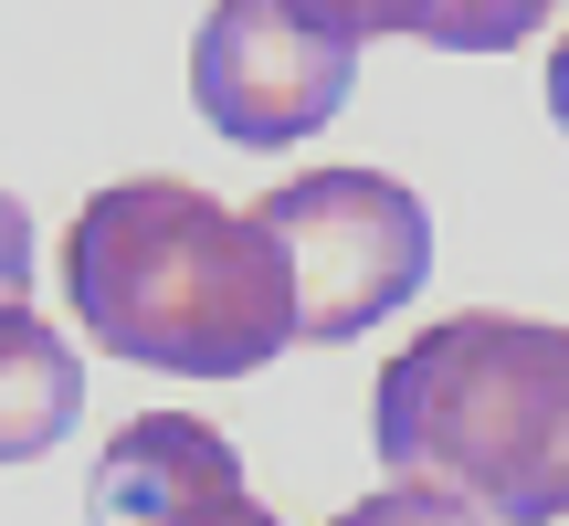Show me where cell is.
Wrapping results in <instances>:
<instances>
[{"label": "cell", "instance_id": "cell-1", "mask_svg": "<svg viewBox=\"0 0 569 526\" xmlns=\"http://www.w3.org/2000/svg\"><path fill=\"white\" fill-rule=\"evenodd\" d=\"M63 305L106 358L159 380H253L296 337V284L253 211L190 180H117L63 232Z\"/></svg>", "mask_w": 569, "mask_h": 526}, {"label": "cell", "instance_id": "cell-2", "mask_svg": "<svg viewBox=\"0 0 569 526\" xmlns=\"http://www.w3.org/2000/svg\"><path fill=\"white\" fill-rule=\"evenodd\" d=\"M369 443L401 485L465 495L486 526L569 516V326L443 316L380 368Z\"/></svg>", "mask_w": 569, "mask_h": 526}, {"label": "cell", "instance_id": "cell-3", "mask_svg": "<svg viewBox=\"0 0 569 526\" xmlns=\"http://www.w3.org/2000/svg\"><path fill=\"white\" fill-rule=\"evenodd\" d=\"M253 222L274 232L284 284H296V337L338 347L369 337L390 305L422 295L432 274V211L380 169H296L284 190L253 201Z\"/></svg>", "mask_w": 569, "mask_h": 526}, {"label": "cell", "instance_id": "cell-4", "mask_svg": "<svg viewBox=\"0 0 569 526\" xmlns=\"http://www.w3.org/2000/svg\"><path fill=\"white\" fill-rule=\"evenodd\" d=\"M359 42L317 32L284 0H211V21L190 32V105L211 117V138L232 148H296L348 105Z\"/></svg>", "mask_w": 569, "mask_h": 526}, {"label": "cell", "instance_id": "cell-5", "mask_svg": "<svg viewBox=\"0 0 569 526\" xmlns=\"http://www.w3.org/2000/svg\"><path fill=\"white\" fill-rule=\"evenodd\" d=\"M222 485H243V453L211 422H190V411H138V422L96 453L84 516L96 526H159V516L201 506V495H222Z\"/></svg>", "mask_w": 569, "mask_h": 526}, {"label": "cell", "instance_id": "cell-6", "mask_svg": "<svg viewBox=\"0 0 569 526\" xmlns=\"http://www.w3.org/2000/svg\"><path fill=\"white\" fill-rule=\"evenodd\" d=\"M84 411V358L32 316V305H0V464H32L74 432Z\"/></svg>", "mask_w": 569, "mask_h": 526}, {"label": "cell", "instance_id": "cell-7", "mask_svg": "<svg viewBox=\"0 0 569 526\" xmlns=\"http://www.w3.org/2000/svg\"><path fill=\"white\" fill-rule=\"evenodd\" d=\"M538 21H549V0H443L432 42H443V53H507V42H528Z\"/></svg>", "mask_w": 569, "mask_h": 526}, {"label": "cell", "instance_id": "cell-8", "mask_svg": "<svg viewBox=\"0 0 569 526\" xmlns=\"http://www.w3.org/2000/svg\"><path fill=\"white\" fill-rule=\"evenodd\" d=\"M284 11H306L317 32H338V42H369V32H422L432 42L443 0H284Z\"/></svg>", "mask_w": 569, "mask_h": 526}, {"label": "cell", "instance_id": "cell-9", "mask_svg": "<svg viewBox=\"0 0 569 526\" xmlns=\"http://www.w3.org/2000/svg\"><path fill=\"white\" fill-rule=\"evenodd\" d=\"M327 526H486L465 506V495H443V485H390V495H359V506H338Z\"/></svg>", "mask_w": 569, "mask_h": 526}, {"label": "cell", "instance_id": "cell-10", "mask_svg": "<svg viewBox=\"0 0 569 526\" xmlns=\"http://www.w3.org/2000/svg\"><path fill=\"white\" fill-rule=\"evenodd\" d=\"M32 295V222H21V201L0 190V305Z\"/></svg>", "mask_w": 569, "mask_h": 526}, {"label": "cell", "instance_id": "cell-11", "mask_svg": "<svg viewBox=\"0 0 569 526\" xmlns=\"http://www.w3.org/2000/svg\"><path fill=\"white\" fill-rule=\"evenodd\" d=\"M159 526H274V506H253V485H222V495H201V506H180Z\"/></svg>", "mask_w": 569, "mask_h": 526}, {"label": "cell", "instance_id": "cell-12", "mask_svg": "<svg viewBox=\"0 0 569 526\" xmlns=\"http://www.w3.org/2000/svg\"><path fill=\"white\" fill-rule=\"evenodd\" d=\"M549 117H559V138H569V32L549 42Z\"/></svg>", "mask_w": 569, "mask_h": 526}]
</instances>
